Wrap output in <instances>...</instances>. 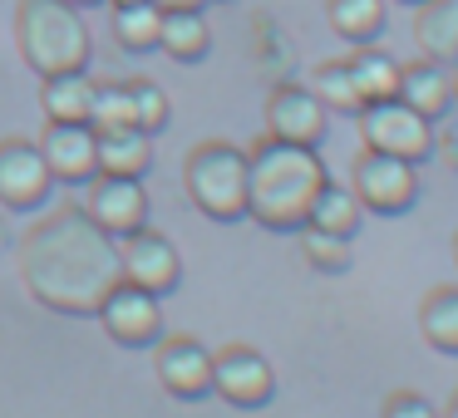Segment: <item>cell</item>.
I'll return each mask as SVG.
<instances>
[{"mask_svg": "<svg viewBox=\"0 0 458 418\" xmlns=\"http://www.w3.org/2000/svg\"><path fill=\"white\" fill-rule=\"evenodd\" d=\"M129 89H133V109H139V129L148 133H163L173 123V104H168V94L158 89L153 79H129Z\"/></svg>", "mask_w": 458, "mask_h": 418, "instance_id": "cell-28", "label": "cell"}, {"mask_svg": "<svg viewBox=\"0 0 458 418\" xmlns=\"http://www.w3.org/2000/svg\"><path fill=\"white\" fill-rule=\"evenodd\" d=\"M158 25L163 11L153 0H129V5H114V40L129 54H148L158 50Z\"/></svg>", "mask_w": 458, "mask_h": 418, "instance_id": "cell-24", "label": "cell"}, {"mask_svg": "<svg viewBox=\"0 0 458 418\" xmlns=\"http://www.w3.org/2000/svg\"><path fill=\"white\" fill-rule=\"evenodd\" d=\"M360 217H365V207H360L355 192L340 188V182H326V188L316 192V202H310L306 227L335 231V237H355V231H360Z\"/></svg>", "mask_w": 458, "mask_h": 418, "instance_id": "cell-23", "label": "cell"}, {"mask_svg": "<svg viewBox=\"0 0 458 418\" xmlns=\"http://www.w3.org/2000/svg\"><path fill=\"white\" fill-rule=\"evenodd\" d=\"M360 148L385 153V158H404V163H424L438 148V133L409 104L385 99V104H365L360 109Z\"/></svg>", "mask_w": 458, "mask_h": 418, "instance_id": "cell-5", "label": "cell"}, {"mask_svg": "<svg viewBox=\"0 0 458 418\" xmlns=\"http://www.w3.org/2000/svg\"><path fill=\"white\" fill-rule=\"evenodd\" d=\"M444 418H458V394L448 398V408H444Z\"/></svg>", "mask_w": 458, "mask_h": 418, "instance_id": "cell-31", "label": "cell"}, {"mask_svg": "<svg viewBox=\"0 0 458 418\" xmlns=\"http://www.w3.org/2000/svg\"><path fill=\"white\" fill-rule=\"evenodd\" d=\"M350 192H355L360 207L375 212V217H399V212H409L419 202V163L360 148L355 172H350Z\"/></svg>", "mask_w": 458, "mask_h": 418, "instance_id": "cell-6", "label": "cell"}, {"mask_svg": "<svg viewBox=\"0 0 458 418\" xmlns=\"http://www.w3.org/2000/svg\"><path fill=\"white\" fill-rule=\"evenodd\" d=\"M379 418H438V408L428 404L419 389H394V394L385 398V414Z\"/></svg>", "mask_w": 458, "mask_h": 418, "instance_id": "cell-29", "label": "cell"}, {"mask_svg": "<svg viewBox=\"0 0 458 418\" xmlns=\"http://www.w3.org/2000/svg\"><path fill=\"white\" fill-rule=\"evenodd\" d=\"M94 163L104 178H143L153 168V138L143 129L94 133Z\"/></svg>", "mask_w": 458, "mask_h": 418, "instance_id": "cell-17", "label": "cell"}, {"mask_svg": "<svg viewBox=\"0 0 458 418\" xmlns=\"http://www.w3.org/2000/svg\"><path fill=\"white\" fill-rule=\"evenodd\" d=\"M454 109H458V74H454Z\"/></svg>", "mask_w": 458, "mask_h": 418, "instance_id": "cell-34", "label": "cell"}, {"mask_svg": "<svg viewBox=\"0 0 458 418\" xmlns=\"http://www.w3.org/2000/svg\"><path fill=\"white\" fill-rule=\"evenodd\" d=\"M419 335L438 355H458V286H434L419 305Z\"/></svg>", "mask_w": 458, "mask_h": 418, "instance_id": "cell-22", "label": "cell"}, {"mask_svg": "<svg viewBox=\"0 0 458 418\" xmlns=\"http://www.w3.org/2000/svg\"><path fill=\"white\" fill-rule=\"evenodd\" d=\"M399 104H409L414 113H424L428 123L448 119L454 109V74L434 60H414V64H399Z\"/></svg>", "mask_w": 458, "mask_h": 418, "instance_id": "cell-15", "label": "cell"}, {"mask_svg": "<svg viewBox=\"0 0 458 418\" xmlns=\"http://www.w3.org/2000/svg\"><path fill=\"white\" fill-rule=\"evenodd\" d=\"M316 99L326 104L330 113H360L365 109L360 94H355V79H350V70H345V60L316 64Z\"/></svg>", "mask_w": 458, "mask_h": 418, "instance_id": "cell-27", "label": "cell"}, {"mask_svg": "<svg viewBox=\"0 0 458 418\" xmlns=\"http://www.w3.org/2000/svg\"><path fill=\"white\" fill-rule=\"evenodd\" d=\"M89 129H94V133H109V129H139V109H133V89H129V79L94 84Z\"/></svg>", "mask_w": 458, "mask_h": 418, "instance_id": "cell-25", "label": "cell"}, {"mask_svg": "<svg viewBox=\"0 0 458 418\" xmlns=\"http://www.w3.org/2000/svg\"><path fill=\"white\" fill-rule=\"evenodd\" d=\"M25 290L55 315L89 320L99 300L119 286V241L99 231L80 207H64L30 227L21 247Z\"/></svg>", "mask_w": 458, "mask_h": 418, "instance_id": "cell-1", "label": "cell"}, {"mask_svg": "<svg viewBox=\"0 0 458 418\" xmlns=\"http://www.w3.org/2000/svg\"><path fill=\"white\" fill-rule=\"evenodd\" d=\"M182 188L208 222L247 217V153L227 138H208L182 163Z\"/></svg>", "mask_w": 458, "mask_h": 418, "instance_id": "cell-4", "label": "cell"}, {"mask_svg": "<svg viewBox=\"0 0 458 418\" xmlns=\"http://www.w3.org/2000/svg\"><path fill=\"white\" fill-rule=\"evenodd\" d=\"M94 320L104 325V335H109L114 345H123V349H148L153 339L163 335V296H148V290L119 280V286H114L109 296L99 300Z\"/></svg>", "mask_w": 458, "mask_h": 418, "instance_id": "cell-9", "label": "cell"}, {"mask_svg": "<svg viewBox=\"0 0 458 418\" xmlns=\"http://www.w3.org/2000/svg\"><path fill=\"white\" fill-rule=\"evenodd\" d=\"M119 276L129 286L148 290V296H173L182 280V256L163 231L139 227L129 237H119Z\"/></svg>", "mask_w": 458, "mask_h": 418, "instance_id": "cell-8", "label": "cell"}, {"mask_svg": "<svg viewBox=\"0 0 458 418\" xmlns=\"http://www.w3.org/2000/svg\"><path fill=\"white\" fill-rule=\"evenodd\" d=\"M301 256L320 271V276H345L350 261H355V241L335 237V231H316V227H301Z\"/></svg>", "mask_w": 458, "mask_h": 418, "instance_id": "cell-26", "label": "cell"}, {"mask_svg": "<svg viewBox=\"0 0 458 418\" xmlns=\"http://www.w3.org/2000/svg\"><path fill=\"white\" fill-rule=\"evenodd\" d=\"M414 40L424 60L454 70L458 64V0H419L414 5Z\"/></svg>", "mask_w": 458, "mask_h": 418, "instance_id": "cell-16", "label": "cell"}, {"mask_svg": "<svg viewBox=\"0 0 458 418\" xmlns=\"http://www.w3.org/2000/svg\"><path fill=\"white\" fill-rule=\"evenodd\" d=\"M50 168L40 158V143L30 138H0V207L30 212L50 197Z\"/></svg>", "mask_w": 458, "mask_h": 418, "instance_id": "cell-13", "label": "cell"}, {"mask_svg": "<svg viewBox=\"0 0 458 418\" xmlns=\"http://www.w3.org/2000/svg\"><path fill=\"white\" fill-rule=\"evenodd\" d=\"M40 104H45V113H50V123H89V109H94L89 70L40 79Z\"/></svg>", "mask_w": 458, "mask_h": 418, "instance_id": "cell-20", "label": "cell"}, {"mask_svg": "<svg viewBox=\"0 0 458 418\" xmlns=\"http://www.w3.org/2000/svg\"><path fill=\"white\" fill-rule=\"evenodd\" d=\"M399 5H419V0H399Z\"/></svg>", "mask_w": 458, "mask_h": 418, "instance_id": "cell-36", "label": "cell"}, {"mask_svg": "<svg viewBox=\"0 0 458 418\" xmlns=\"http://www.w3.org/2000/svg\"><path fill=\"white\" fill-rule=\"evenodd\" d=\"M350 79H355L360 104H385L399 94V60L385 54L379 45H355V54L345 60Z\"/></svg>", "mask_w": 458, "mask_h": 418, "instance_id": "cell-18", "label": "cell"}, {"mask_svg": "<svg viewBox=\"0 0 458 418\" xmlns=\"http://www.w3.org/2000/svg\"><path fill=\"white\" fill-rule=\"evenodd\" d=\"M40 158H45V168H50V178L55 182H70V188H84L89 178H99V163H94V129H89V123H50V119H45Z\"/></svg>", "mask_w": 458, "mask_h": 418, "instance_id": "cell-14", "label": "cell"}, {"mask_svg": "<svg viewBox=\"0 0 458 418\" xmlns=\"http://www.w3.org/2000/svg\"><path fill=\"white\" fill-rule=\"evenodd\" d=\"M109 5H129V0H109Z\"/></svg>", "mask_w": 458, "mask_h": 418, "instance_id": "cell-35", "label": "cell"}, {"mask_svg": "<svg viewBox=\"0 0 458 418\" xmlns=\"http://www.w3.org/2000/svg\"><path fill=\"white\" fill-rule=\"evenodd\" d=\"M158 50L168 54V60H178V64H198V60H208V50H212L208 15H202V11H163Z\"/></svg>", "mask_w": 458, "mask_h": 418, "instance_id": "cell-19", "label": "cell"}, {"mask_svg": "<svg viewBox=\"0 0 458 418\" xmlns=\"http://www.w3.org/2000/svg\"><path fill=\"white\" fill-rule=\"evenodd\" d=\"M330 182L320 148L261 138L247 148V217L267 231H301L310 217L316 192Z\"/></svg>", "mask_w": 458, "mask_h": 418, "instance_id": "cell-2", "label": "cell"}, {"mask_svg": "<svg viewBox=\"0 0 458 418\" xmlns=\"http://www.w3.org/2000/svg\"><path fill=\"white\" fill-rule=\"evenodd\" d=\"M326 21L340 40L350 45H375L385 35L389 0H326Z\"/></svg>", "mask_w": 458, "mask_h": 418, "instance_id": "cell-21", "label": "cell"}, {"mask_svg": "<svg viewBox=\"0 0 458 418\" xmlns=\"http://www.w3.org/2000/svg\"><path fill=\"white\" fill-rule=\"evenodd\" d=\"M89 197H84V217L99 231H109L114 241L129 237V231L148 227V192H143V178H89L84 182Z\"/></svg>", "mask_w": 458, "mask_h": 418, "instance_id": "cell-12", "label": "cell"}, {"mask_svg": "<svg viewBox=\"0 0 458 418\" xmlns=\"http://www.w3.org/2000/svg\"><path fill=\"white\" fill-rule=\"evenodd\" d=\"M153 369H158V384L182 404H198L212 394V349L192 335L153 339Z\"/></svg>", "mask_w": 458, "mask_h": 418, "instance_id": "cell-10", "label": "cell"}, {"mask_svg": "<svg viewBox=\"0 0 458 418\" xmlns=\"http://www.w3.org/2000/svg\"><path fill=\"white\" fill-rule=\"evenodd\" d=\"M212 394L232 408H267L276 398V369L251 345H222L212 349Z\"/></svg>", "mask_w": 458, "mask_h": 418, "instance_id": "cell-7", "label": "cell"}, {"mask_svg": "<svg viewBox=\"0 0 458 418\" xmlns=\"http://www.w3.org/2000/svg\"><path fill=\"white\" fill-rule=\"evenodd\" d=\"M454 266H458V231H454Z\"/></svg>", "mask_w": 458, "mask_h": 418, "instance_id": "cell-33", "label": "cell"}, {"mask_svg": "<svg viewBox=\"0 0 458 418\" xmlns=\"http://www.w3.org/2000/svg\"><path fill=\"white\" fill-rule=\"evenodd\" d=\"M153 5H158V11H202L208 0H153Z\"/></svg>", "mask_w": 458, "mask_h": 418, "instance_id": "cell-30", "label": "cell"}, {"mask_svg": "<svg viewBox=\"0 0 458 418\" xmlns=\"http://www.w3.org/2000/svg\"><path fill=\"white\" fill-rule=\"evenodd\" d=\"M70 5H80V11H84V5H99V0H70Z\"/></svg>", "mask_w": 458, "mask_h": 418, "instance_id": "cell-32", "label": "cell"}, {"mask_svg": "<svg viewBox=\"0 0 458 418\" xmlns=\"http://www.w3.org/2000/svg\"><path fill=\"white\" fill-rule=\"evenodd\" d=\"M15 45H21V60L40 79L89 70L94 54L89 21L70 0H21L15 5Z\"/></svg>", "mask_w": 458, "mask_h": 418, "instance_id": "cell-3", "label": "cell"}, {"mask_svg": "<svg viewBox=\"0 0 458 418\" xmlns=\"http://www.w3.org/2000/svg\"><path fill=\"white\" fill-rule=\"evenodd\" d=\"M330 129V109L316 99L306 84H276L267 94V133L281 143H301V148H320Z\"/></svg>", "mask_w": 458, "mask_h": 418, "instance_id": "cell-11", "label": "cell"}]
</instances>
